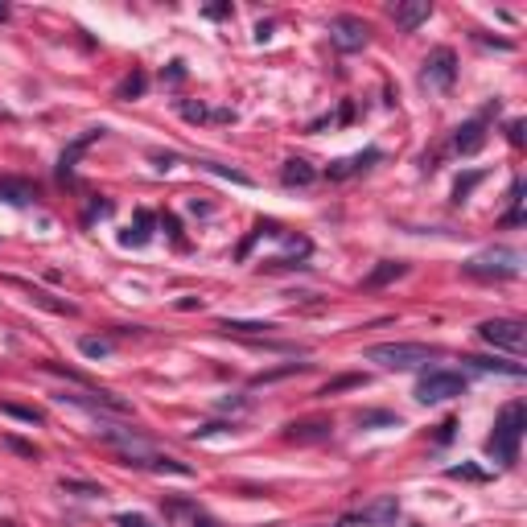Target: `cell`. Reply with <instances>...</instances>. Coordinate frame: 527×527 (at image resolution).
Here are the masks:
<instances>
[{"instance_id":"obj_27","label":"cell","mask_w":527,"mask_h":527,"mask_svg":"<svg viewBox=\"0 0 527 527\" xmlns=\"http://www.w3.org/2000/svg\"><path fill=\"white\" fill-rule=\"evenodd\" d=\"M346 387H363V375H338V379H330L317 396H334V392H346Z\"/></svg>"},{"instance_id":"obj_35","label":"cell","mask_w":527,"mask_h":527,"mask_svg":"<svg viewBox=\"0 0 527 527\" xmlns=\"http://www.w3.org/2000/svg\"><path fill=\"white\" fill-rule=\"evenodd\" d=\"M453 429H458V420H441V425H436V445H449V441H453Z\"/></svg>"},{"instance_id":"obj_41","label":"cell","mask_w":527,"mask_h":527,"mask_svg":"<svg viewBox=\"0 0 527 527\" xmlns=\"http://www.w3.org/2000/svg\"><path fill=\"white\" fill-rule=\"evenodd\" d=\"M0 527H17V523H0Z\"/></svg>"},{"instance_id":"obj_8","label":"cell","mask_w":527,"mask_h":527,"mask_svg":"<svg viewBox=\"0 0 527 527\" xmlns=\"http://www.w3.org/2000/svg\"><path fill=\"white\" fill-rule=\"evenodd\" d=\"M367 37H371V25L363 21V17H334L330 21V41H334V50L342 54H354V50H363L367 46Z\"/></svg>"},{"instance_id":"obj_16","label":"cell","mask_w":527,"mask_h":527,"mask_svg":"<svg viewBox=\"0 0 527 527\" xmlns=\"http://www.w3.org/2000/svg\"><path fill=\"white\" fill-rule=\"evenodd\" d=\"M218 330H222V334H235V338H255V334H272L276 326H272V321H239V317H222Z\"/></svg>"},{"instance_id":"obj_9","label":"cell","mask_w":527,"mask_h":527,"mask_svg":"<svg viewBox=\"0 0 527 527\" xmlns=\"http://www.w3.org/2000/svg\"><path fill=\"white\" fill-rule=\"evenodd\" d=\"M396 519H400V502H396V495H379L375 502L359 507L354 515H346V523H371V527H392Z\"/></svg>"},{"instance_id":"obj_30","label":"cell","mask_w":527,"mask_h":527,"mask_svg":"<svg viewBox=\"0 0 527 527\" xmlns=\"http://www.w3.org/2000/svg\"><path fill=\"white\" fill-rule=\"evenodd\" d=\"M445 474H449V478H469V482H482V478H486L478 465H449Z\"/></svg>"},{"instance_id":"obj_36","label":"cell","mask_w":527,"mask_h":527,"mask_svg":"<svg viewBox=\"0 0 527 527\" xmlns=\"http://www.w3.org/2000/svg\"><path fill=\"white\" fill-rule=\"evenodd\" d=\"M206 17H211V21H222V17H231V4H206Z\"/></svg>"},{"instance_id":"obj_28","label":"cell","mask_w":527,"mask_h":527,"mask_svg":"<svg viewBox=\"0 0 527 527\" xmlns=\"http://www.w3.org/2000/svg\"><path fill=\"white\" fill-rule=\"evenodd\" d=\"M297 371H309V363H288V367H276V371H264V375H255L251 383L260 387V383H272V379H284V375H297Z\"/></svg>"},{"instance_id":"obj_12","label":"cell","mask_w":527,"mask_h":527,"mask_svg":"<svg viewBox=\"0 0 527 527\" xmlns=\"http://www.w3.org/2000/svg\"><path fill=\"white\" fill-rule=\"evenodd\" d=\"M330 420H293L284 429V441H297V445H313V441H326L330 436Z\"/></svg>"},{"instance_id":"obj_23","label":"cell","mask_w":527,"mask_h":527,"mask_svg":"<svg viewBox=\"0 0 527 527\" xmlns=\"http://www.w3.org/2000/svg\"><path fill=\"white\" fill-rule=\"evenodd\" d=\"M383 425L396 429L400 416H396V412H379V408H375V412H359V429H383Z\"/></svg>"},{"instance_id":"obj_34","label":"cell","mask_w":527,"mask_h":527,"mask_svg":"<svg viewBox=\"0 0 527 527\" xmlns=\"http://www.w3.org/2000/svg\"><path fill=\"white\" fill-rule=\"evenodd\" d=\"M116 527H153L145 515H132V511H124V515H116Z\"/></svg>"},{"instance_id":"obj_3","label":"cell","mask_w":527,"mask_h":527,"mask_svg":"<svg viewBox=\"0 0 527 527\" xmlns=\"http://www.w3.org/2000/svg\"><path fill=\"white\" fill-rule=\"evenodd\" d=\"M519 264H523V255L515 248H491L482 251V255H474V260H465V276H478V280H511L519 276Z\"/></svg>"},{"instance_id":"obj_18","label":"cell","mask_w":527,"mask_h":527,"mask_svg":"<svg viewBox=\"0 0 527 527\" xmlns=\"http://www.w3.org/2000/svg\"><path fill=\"white\" fill-rule=\"evenodd\" d=\"M132 465H136V469H153V474H178V478H189V474H194L186 462H173V458H161V453L140 458V462H132Z\"/></svg>"},{"instance_id":"obj_19","label":"cell","mask_w":527,"mask_h":527,"mask_svg":"<svg viewBox=\"0 0 527 527\" xmlns=\"http://www.w3.org/2000/svg\"><path fill=\"white\" fill-rule=\"evenodd\" d=\"M403 272H408V264H400V260H383V264L375 268L371 276L363 280V288H383V284H392V280H400Z\"/></svg>"},{"instance_id":"obj_29","label":"cell","mask_w":527,"mask_h":527,"mask_svg":"<svg viewBox=\"0 0 527 527\" xmlns=\"http://www.w3.org/2000/svg\"><path fill=\"white\" fill-rule=\"evenodd\" d=\"M79 350H83L87 359H103V354H112V342L107 338H83L79 342Z\"/></svg>"},{"instance_id":"obj_6","label":"cell","mask_w":527,"mask_h":527,"mask_svg":"<svg viewBox=\"0 0 527 527\" xmlns=\"http://www.w3.org/2000/svg\"><path fill=\"white\" fill-rule=\"evenodd\" d=\"M99 441L112 445V449L124 458V465L140 462V458H153V441L140 436L136 429H112V425H99Z\"/></svg>"},{"instance_id":"obj_15","label":"cell","mask_w":527,"mask_h":527,"mask_svg":"<svg viewBox=\"0 0 527 527\" xmlns=\"http://www.w3.org/2000/svg\"><path fill=\"white\" fill-rule=\"evenodd\" d=\"M465 367H474V371H495V375H511V379H523V367L519 363H507V359H482V354H465L462 359Z\"/></svg>"},{"instance_id":"obj_24","label":"cell","mask_w":527,"mask_h":527,"mask_svg":"<svg viewBox=\"0 0 527 527\" xmlns=\"http://www.w3.org/2000/svg\"><path fill=\"white\" fill-rule=\"evenodd\" d=\"M58 486H62V495H79V498H95V495H103V486H95V482H83V478H62Z\"/></svg>"},{"instance_id":"obj_2","label":"cell","mask_w":527,"mask_h":527,"mask_svg":"<svg viewBox=\"0 0 527 527\" xmlns=\"http://www.w3.org/2000/svg\"><path fill=\"white\" fill-rule=\"evenodd\" d=\"M441 359V350L429 342H375L367 346V363H379L387 371H412V367H425Z\"/></svg>"},{"instance_id":"obj_14","label":"cell","mask_w":527,"mask_h":527,"mask_svg":"<svg viewBox=\"0 0 527 527\" xmlns=\"http://www.w3.org/2000/svg\"><path fill=\"white\" fill-rule=\"evenodd\" d=\"M37 198V186H29L25 178H0V202L8 206H29Z\"/></svg>"},{"instance_id":"obj_5","label":"cell","mask_w":527,"mask_h":527,"mask_svg":"<svg viewBox=\"0 0 527 527\" xmlns=\"http://www.w3.org/2000/svg\"><path fill=\"white\" fill-rule=\"evenodd\" d=\"M478 338L495 350H507V354H523L527 346V326L515 321V317H495V321H482L478 326Z\"/></svg>"},{"instance_id":"obj_13","label":"cell","mask_w":527,"mask_h":527,"mask_svg":"<svg viewBox=\"0 0 527 527\" xmlns=\"http://www.w3.org/2000/svg\"><path fill=\"white\" fill-rule=\"evenodd\" d=\"M375 161H383V153L379 149H367V153L359 156H346V161H334L326 173H330V182H342V178H350V173H359V169H371Z\"/></svg>"},{"instance_id":"obj_25","label":"cell","mask_w":527,"mask_h":527,"mask_svg":"<svg viewBox=\"0 0 527 527\" xmlns=\"http://www.w3.org/2000/svg\"><path fill=\"white\" fill-rule=\"evenodd\" d=\"M145 87H149V79L136 70V74H128L124 83L116 87V95H120V99H140V95H145Z\"/></svg>"},{"instance_id":"obj_20","label":"cell","mask_w":527,"mask_h":527,"mask_svg":"<svg viewBox=\"0 0 527 527\" xmlns=\"http://www.w3.org/2000/svg\"><path fill=\"white\" fill-rule=\"evenodd\" d=\"M0 416H13L21 425H46V412L41 408H25V403H13V400H0Z\"/></svg>"},{"instance_id":"obj_7","label":"cell","mask_w":527,"mask_h":527,"mask_svg":"<svg viewBox=\"0 0 527 527\" xmlns=\"http://www.w3.org/2000/svg\"><path fill=\"white\" fill-rule=\"evenodd\" d=\"M458 79V54L449 46H436L433 54L425 58V70H420V83L433 87V91H449Z\"/></svg>"},{"instance_id":"obj_26","label":"cell","mask_w":527,"mask_h":527,"mask_svg":"<svg viewBox=\"0 0 527 527\" xmlns=\"http://www.w3.org/2000/svg\"><path fill=\"white\" fill-rule=\"evenodd\" d=\"M4 445H8V449H13V453H21V458H25V462H37V458H41V449H37V445H33V441H21V436H4Z\"/></svg>"},{"instance_id":"obj_32","label":"cell","mask_w":527,"mask_h":527,"mask_svg":"<svg viewBox=\"0 0 527 527\" xmlns=\"http://www.w3.org/2000/svg\"><path fill=\"white\" fill-rule=\"evenodd\" d=\"M478 182H482V173H465V178H458V186H453V198L462 202V198H465V194H469L474 186H478Z\"/></svg>"},{"instance_id":"obj_33","label":"cell","mask_w":527,"mask_h":527,"mask_svg":"<svg viewBox=\"0 0 527 527\" xmlns=\"http://www.w3.org/2000/svg\"><path fill=\"white\" fill-rule=\"evenodd\" d=\"M182 116H186L189 124H198V120H206V116H211V112H206V107H202V103H182Z\"/></svg>"},{"instance_id":"obj_21","label":"cell","mask_w":527,"mask_h":527,"mask_svg":"<svg viewBox=\"0 0 527 527\" xmlns=\"http://www.w3.org/2000/svg\"><path fill=\"white\" fill-rule=\"evenodd\" d=\"M25 293H29V301L33 305H41V309H50V313H66V317H74V305L70 301H58V297H50V293H41V288H33V284H21Z\"/></svg>"},{"instance_id":"obj_11","label":"cell","mask_w":527,"mask_h":527,"mask_svg":"<svg viewBox=\"0 0 527 527\" xmlns=\"http://www.w3.org/2000/svg\"><path fill=\"white\" fill-rule=\"evenodd\" d=\"M392 17H396V25H400L403 33H412L433 17V4H429V0H403V4L392 8Z\"/></svg>"},{"instance_id":"obj_22","label":"cell","mask_w":527,"mask_h":527,"mask_svg":"<svg viewBox=\"0 0 527 527\" xmlns=\"http://www.w3.org/2000/svg\"><path fill=\"white\" fill-rule=\"evenodd\" d=\"M149 227H153V215H149V211H136V231H128V235H120V239H124L128 248H145L149 235H153Z\"/></svg>"},{"instance_id":"obj_38","label":"cell","mask_w":527,"mask_h":527,"mask_svg":"<svg viewBox=\"0 0 527 527\" xmlns=\"http://www.w3.org/2000/svg\"><path fill=\"white\" fill-rule=\"evenodd\" d=\"M169 79L178 83V79H186V70H182V62H169Z\"/></svg>"},{"instance_id":"obj_39","label":"cell","mask_w":527,"mask_h":527,"mask_svg":"<svg viewBox=\"0 0 527 527\" xmlns=\"http://www.w3.org/2000/svg\"><path fill=\"white\" fill-rule=\"evenodd\" d=\"M194 527H218V523L211 519V515H198V519H194Z\"/></svg>"},{"instance_id":"obj_10","label":"cell","mask_w":527,"mask_h":527,"mask_svg":"<svg viewBox=\"0 0 527 527\" xmlns=\"http://www.w3.org/2000/svg\"><path fill=\"white\" fill-rule=\"evenodd\" d=\"M491 112H498V107H486V116ZM486 116H478V120H465L458 132H453V149L462 156H469V153H478L482 145H486Z\"/></svg>"},{"instance_id":"obj_1","label":"cell","mask_w":527,"mask_h":527,"mask_svg":"<svg viewBox=\"0 0 527 527\" xmlns=\"http://www.w3.org/2000/svg\"><path fill=\"white\" fill-rule=\"evenodd\" d=\"M523 429H527V408L519 400H511L495 420V433L486 436V453L495 458L498 465H515L519 458V441H523Z\"/></svg>"},{"instance_id":"obj_17","label":"cell","mask_w":527,"mask_h":527,"mask_svg":"<svg viewBox=\"0 0 527 527\" xmlns=\"http://www.w3.org/2000/svg\"><path fill=\"white\" fill-rule=\"evenodd\" d=\"M313 178H317V169H313L309 161H301V156L284 161V169H280V182H284V186H309Z\"/></svg>"},{"instance_id":"obj_4","label":"cell","mask_w":527,"mask_h":527,"mask_svg":"<svg viewBox=\"0 0 527 527\" xmlns=\"http://www.w3.org/2000/svg\"><path fill=\"white\" fill-rule=\"evenodd\" d=\"M465 396V375L462 371H445V367H433L416 379V400L420 403H445Z\"/></svg>"},{"instance_id":"obj_40","label":"cell","mask_w":527,"mask_h":527,"mask_svg":"<svg viewBox=\"0 0 527 527\" xmlns=\"http://www.w3.org/2000/svg\"><path fill=\"white\" fill-rule=\"evenodd\" d=\"M0 21H8V4H0Z\"/></svg>"},{"instance_id":"obj_37","label":"cell","mask_w":527,"mask_h":527,"mask_svg":"<svg viewBox=\"0 0 527 527\" xmlns=\"http://www.w3.org/2000/svg\"><path fill=\"white\" fill-rule=\"evenodd\" d=\"M507 132H511V145H523V120H511Z\"/></svg>"},{"instance_id":"obj_31","label":"cell","mask_w":527,"mask_h":527,"mask_svg":"<svg viewBox=\"0 0 527 527\" xmlns=\"http://www.w3.org/2000/svg\"><path fill=\"white\" fill-rule=\"evenodd\" d=\"M206 169H211V173H218V178H231V182H239V186H251V178H248V173H239V169H227V165H211V161H206Z\"/></svg>"}]
</instances>
